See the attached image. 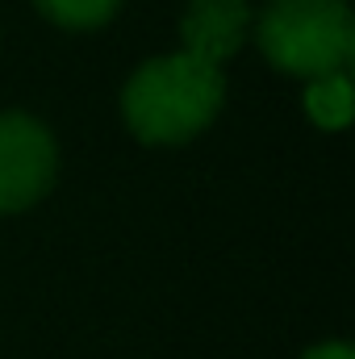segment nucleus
I'll use <instances>...</instances> for the list:
<instances>
[{
  "label": "nucleus",
  "mask_w": 355,
  "mask_h": 359,
  "mask_svg": "<svg viewBox=\"0 0 355 359\" xmlns=\"http://www.w3.org/2000/svg\"><path fill=\"white\" fill-rule=\"evenodd\" d=\"M222 72L192 59H151L126 84V121L142 142H184L222 109Z\"/></svg>",
  "instance_id": "1"
},
{
  "label": "nucleus",
  "mask_w": 355,
  "mask_h": 359,
  "mask_svg": "<svg viewBox=\"0 0 355 359\" xmlns=\"http://www.w3.org/2000/svg\"><path fill=\"white\" fill-rule=\"evenodd\" d=\"M260 46L288 76L343 72L355 50V21L343 0H272L260 17Z\"/></svg>",
  "instance_id": "2"
},
{
  "label": "nucleus",
  "mask_w": 355,
  "mask_h": 359,
  "mask_svg": "<svg viewBox=\"0 0 355 359\" xmlns=\"http://www.w3.org/2000/svg\"><path fill=\"white\" fill-rule=\"evenodd\" d=\"M247 21H251V8L243 0H192L180 25L184 55L217 67L222 59H230L243 46Z\"/></svg>",
  "instance_id": "4"
},
{
  "label": "nucleus",
  "mask_w": 355,
  "mask_h": 359,
  "mask_svg": "<svg viewBox=\"0 0 355 359\" xmlns=\"http://www.w3.org/2000/svg\"><path fill=\"white\" fill-rule=\"evenodd\" d=\"M305 359H355V355H351V347H347V343H322V347L305 351Z\"/></svg>",
  "instance_id": "7"
},
{
  "label": "nucleus",
  "mask_w": 355,
  "mask_h": 359,
  "mask_svg": "<svg viewBox=\"0 0 355 359\" xmlns=\"http://www.w3.org/2000/svg\"><path fill=\"white\" fill-rule=\"evenodd\" d=\"M351 80L343 72H330V76H318L309 92H305V113L322 126V130H343L351 121Z\"/></svg>",
  "instance_id": "5"
},
{
  "label": "nucleus",
  "mask_w": 355,
  "mask_h": 359,
  "mask_svg": "<svg viewBox=\"0 0 355 359\" xmlns=\"http://www.w3.org/2000/svg\"><path fill=\"white\" fill-rule=\"evenodd\" d=\"M55 180V142L51 134L25 117H0V213L29 209Z\"/></svg>",
  "instance_id": "3"
},
{
  "label": "nucleus",
  "mask_w": 355,
  "mask_h": 359,
  "mask_svg": "<svg viewBox=\"0 0 355 359\" xmlns=\"http://www.w3.org/2000/svg\"><path fill=\"white\" fill-rule=\"evenodd\" d=\"M38 8L67 29H92L113 17L117 0H38Z\"/></svg>",
  "instance_id": "6"
}]
</instances>
